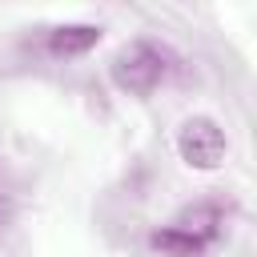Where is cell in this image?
Instances as JSON below:
<instances>
[{
	"label": "cell",
	"mask_w": 257,
	"mask_h": 257,
	"mask_svg": "<svg viewBox=\"0 0 257 257\" xmlns=\"http://www.w3.org/2000/svg\"><path fill=\"white\" fill-rule=\"evenodd\" d=\"M177 157L197 173H217L225 165V157H229L225 128L213 116H189L177 128Z\"/></svg>",
	"instance_id": "cell-2"
},
{
	"label": "cell",
	"mask_w": 257,
	"mask_h": 257,
	"mask_svg": "<svg viewBox=\"0 0 257 257\" xmlns=\"http://www.w3.org/2000/svg\"><path fill=\"white\" fill-rule=\"evenodd\" d=\"M149 245L161 253V257H201L209 245L205 241H197V237H189L185 229H177V225H165V229H153V237H149Z\"/></svg>",
	"instance_id": "cell-5"
},
{
	"label": "cell",
	"mask_w": 257,
	"mask_h": 257,
	"mask_svg": "<svg viewBox=\"0 0 257 257\" xmlns=\"http://www.w3.org/2000/svg\"><path fill=\"white\" fill-rule=\"evenodd\" d=\"M173 225H177V229H185L189 237H197V241H205V245H209V241H217V233H221V225H225V213H221V205L201 201V205L181 209Z\"/></svg>",
	"instance_id": "cell-4"
},
{
	"label": "cell",
	"mask_w": 257,
	"mask_h": 257,
	"mask_svg": "<svg viewBox=\"0 0 257 257\" xmlns=\"http://www.w3.org/2000/svg\"><path fill=\"white\" fill-rule=\"evenodd\" d=\"M100 24H60V28H52L48 32V52L52 56H84L88 48H96L100 44Z\"/></svg>",
	"instance_id": "cell-3"
},
{
	"label": "cell",
	"mask_w": 257,
	"mask_h": 257,
	"mask_svg": "<svg viewBox=\"0 0 257 257\" xmlns=\"http://www.w3.org/2000/svg\"><path fill=\"white\" fill-rule=\"evenodd\" d=\"M173 56L157 44V40H128L116 48V56L108 60V76L120 92L128 96H149L165 76H169V64Z\"/></svg>",
	"instance_id": "cell-1"
}]
</instances>
